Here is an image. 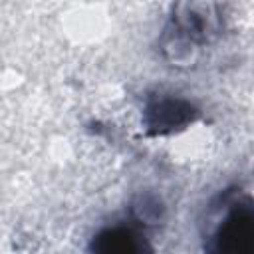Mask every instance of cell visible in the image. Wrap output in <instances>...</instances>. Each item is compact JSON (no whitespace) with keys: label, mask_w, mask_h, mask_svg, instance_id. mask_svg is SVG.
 <instances>
[{"label":"cell","mask_w":254,"mask_h":254,"mask_svg":"<svg viewBox=\"0 0 254 254\" xmlns=\"http://www.w3.org/2000/svg\"><path fill=\"white\" fill-rule=\"evenodd\" d=\"M194 109L183 101H161L149 109V127L153 133H169L192 121Z\"/></svg>","instance_id":"obj_2"},{"label":"cell","mask_w":254,"mask_h":254,"mask_svg":"<svg viewBox=\"0 0 254 254\" xmlns=\"http://www.w3.org/2000/svg\"><path fill=\"white\" fill-rule=\"evenodd\" d=\"M254 236V220L250 210L232 212L220 228L218 248L224 252H250Z\"/></svg>","instance_id":"obj_1"},{"label":"cell","mask_w":254,"mask_h":254,"mask_svg":"<svg viewBox=\"0 0 254 254\" xmlns=\"http://www.w3.org/2000/svg\"><path fill=\"white\" fill-rule=\"evenodd\" d=\"M93 248L97 252H121V254H127V252H137L141 250V242H139V236L133 232V230H127V228H113V230H105L101 232L95 242H93Z\"/></svg>","instance_id":"obj_3"}]
</instances>
